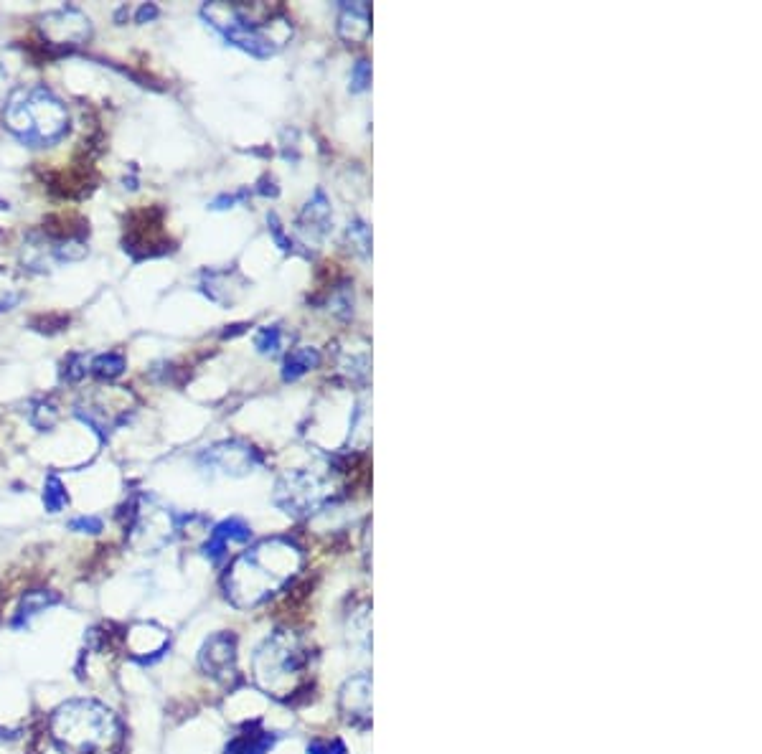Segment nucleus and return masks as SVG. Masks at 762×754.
Instances as JSON below:
<instances>
[{
    "label": "nucleus",
    "mask_w": 762,
    "mask_h": 754,
    "mask_svg": "<svg viewBox=\"0 0 762 754\" xmlns=\"http://www.w3.org/2000/svg\"><path fill=\"white\" fill-rule=\"evenodd\" d=\"M338 31L346 41H361L369 34V6L366 3H343V13L338 18Z\"/></svg>",
    "instance_id": "4468645a"
},
{
    "label": "nucleus",
    "mask_w": 762,
    "mask_h": 754,
    "mask_svg": "<svg viewBox=\"0 0 762 754\" xmlns=\"http://www.w3.org/2000/svg\"><path fill=\"white\" fill-rule=\"evenodd\" d=\"M371 79V67H369V61L361 59L359 64L354 67V72H351V84H354L356 92H361V89H366V84H369Z\"/></svg>",
    "instance_id": "a878e982"
},
{
    "label": "nucleus",
    "mask_w": 762,
    "mask_h": 754,
    "mask_svg": "<svg viewBox=\"0 0 762 754\" xmlns=\"http://www.w3.org/2000/svg\"><path fill=\"white\" fill-rule=\"evenodd\" d=\"M303 554L290 539H265L234 559L224 592L239 610H252L277 595L300 572Z\"/></svg>",
    "instance_id": "f257e3e1"
},
{
    "label": "nucleus",
    "mask_w": 762,
    "mask_h": 754,
    "mask_svg": "<svg viewBox=\"0 0 762 754\" xmlns=\"http://www.w3.org/2000/svg\"><path fill=\"white\" fill-rule=\"evenodd\" d=\"M333 498V485L310 470H290L275 485V506L288 516L303 518L326 506Z\"/></svg>",
    "instance_id": "423d86ee"
},
{
    "label": "nucleus",
    "mask_w": 762,
    "mask_h": 754,
    "mask_svg": "<svg viewBox=\"0 0 762 754\" xmlns=\"http://www.w3.org/2000/svg\"><path fill=\"white\" fill-rule=\"evenodd\" d=\"M3 122L21 143L44 148L67 135L69 112L49 89L21 87L8 97Z\"/></svg>",
    "instance_id": "20e7f679"
},
{
    "label": "nucleus",
    "mask_w": 762,
    "mask_h": 754,
    "mask_svg": "<svg viewBox=\"0 0 762 754\" xmlns=\"http://www.w3.org/2000/svg\"><path fill=\"white\" fill-rule=\"evenodd\" d=\"M16 303H18V295H11V298H3V300H0V313H3V310H11Z\"/></svg>",
    "instance_id": "cd10ccee"
},
{
    "label": "nucleus",
    "mask_w": 762,
    "mask_h": 754,
    "mask_svg": "<svg viewBox=\"0 0 762 754\" xmlns=\"http://www.w3.org/2000/svg\"><path fill=\"white\" fill-rule=\"evenodd\" d=\"M178 531V521L163 506H140L133 521V541L145 551H158L173 539Z\"/></svg>",
    "instance_id": "0eeeda50"
},
{
    "label": "nucleus",
    "mask_w": 762,
    "mask_h": 754,
    "mask_svg": "<svg viewBox=\"0 0 762 754\" xmlns=\"http://www.w3.org/2000/svg\"><path fill=\"white\" fill-rule=\"evenodd\" d=\"M102 526H105V523L97 516H79L69 521V529L77 531V534H100Z\"/></svg>",
    "instance_id": "5701e85b"
},
{
    "label": "nucleus",
    "mask_w": 762,
    "mask_h": 754,
    "mask_svg": "<svg viewBox=\"0 0 762 754\" xmlns=\"http://www.w3.org/2000/svg\"><path fill=\"white\" fill-rule=\"evenodd\" d=\"M69 506V493L59 475H49L44 483V508L49 513H59Z\"/></svg>",
    "instance_id": "6ab92c4d"
},
{
    "label": "nucleus",
    "mask_w": 762,
    "mask_h": 754,
    "mask_svg": "<svg viewBox=\"0 0 762 754\" xmlns=\"http://www.w3.org/2000/svg\"><path fill=\"white\" fill-rule=\"evenodd\" d=\"M199 663L204 673H209L216 681H229V678L237 676V640H234V635H211L201 648Z\"/></svg>",
    "instance_id": "9d476101"
},
{
    "label": "nucleus",
    "mask_w": 762,
    "mask_h": 754,
    "mask_svg": "<svg viewBox=\"0 0 762 754\" xmlns=\"http://www.w3.org/2000/svg\"><path fill=\"white\" fill-rule=\"evenodd\" d=\"M41 31L51 46H79L92 36V23L74 8H61V11L46 13Z\"/></svg>",
    "instance_id": "1a4fd4ad"
},
{
    "label": "nucleus",
    "mask_w": 762,
    "mask_h": 754,
    "mask_svg": "<svg viewBox=\"0 0 762 754\" xmlns=\"http://www.w3.org/2000/svg\"><path fill=\"white\" fill-rule=\"evenodd\" d=\"M318 366H321V353L315 351V348H310V346L293 348V351L288 353V358H285V371H282V379L295 381V379H300V376L308 374V371L318 369Z\"/></svg>",
    "instance_id": "dca6fc26"
},
{
    "label": "nucleus",
    "mask_w": 762,
    "mask_h": 754,
    "mask_svg": "<svg viewBox=\"0 0 762 754\" xmlns=\"http://www.w3.org/2000/svg\"><path fill=\"white\" fill-rule=\"evenodd\" d=\"M59 597L54 592H44V589H36V592H26L18 605L16 617H13V628H28L34 617H39L41 612L49 610L51 605H56Z\"/></svg>",
    "instance_id": "2eb2a0df"
},
{
    "label": "nucleus",
    "mask_w": 762,
    "mask_h": 754,
    "mask_svg": "<svg viewBox=\"0 0 762 754\" xmlns=\"http://www.w3.org/2000/svg\"><path fill=\"white\" fill-rule=\"evenodd\" d=\"M201 465L221 475H247L262 465V455L252 445L232 440L219 442L201 455Z\"/></svg>",
    "instance_id": "6e6552de"
},
{
    "label": "nucleus",
    "mask_w": 762,
    "mask_h": 754,
    "mask_svg": "<svg viewBox=\"0 0 762 754\" xmlns=\"http://www.w3.org/2000/svg\"><path fill=\"white\" fill-rule=\"evenodd\" d=\"M272 744H275V734L262 732V729H257V732L247 729L227 744V754H267Z\"/></svg>",
    "instance_id": "f3484780"
},
{
    "label": "nucleus",
    "mask_w": 762,
    "mask_h": 754,
    "mask_svg": "<svg viewBox=\"0 0 762 754\" xmlns=\"http://www.w3.org/2000/svg\"><path fill=\"white\" fill-rule=\"evenodd\" d=\"M155 16H158V11H155V8L153 6H143V8H140V11H138V21L140 23H143L145 21V18H155Z\"/></svg>",
    "instance_id": "bb28decb"
},
{
    "label": "nucleus",
    "mask_w": 762,
    "mask_h": 754,
    "mask_svg": "<svg viewBox=\"0 0 762 754\" xmlns=\"http://www.w3.org/2000/svg\"><path fill=\"white\" fill-rule=\"evenodd\" d=\"M23 737L16 732H6V729H0V754H21Z\"/></svg>",
    "instance_id": "393cba45"
},
{
    "label": "nucleus",
    "mask_w": 762,
    "mask_h": 754,
    "mask_svg": "<svg viewBox=\"0 0 762 754\" xmlns=\"http://www.w3.org/2000/svg\"><path fill=\"white\" fill-rule=\"evenodd\" d=\"M257 348H260V353H265V356H275L277 351L282 348V331L280 328H262L260 333H257Z\"/></svg>",
    "instance_id": "aec40b11"
},
{
    "label": "nucleus",
    "mask_w": 762,
    "mask_h": 754,
    "mask_svg": "<svg viewBox=\"0 0 762 754\" xmlns=\"http://www.w3.org/2000/svg\"><path fill=\"white\" fill-rule=\"evenodd\" d=\"M308 754H346V747L338 739H315L308 744Z\"/></svg>",
    "instance_id": "b1692460"
},
{
    "label": "nucleus",
    "mask_w": 762,
    "mask_h": 754,
    "mask_svg": "<svg viewBox=\"0 0 762 754\" xmlns=\"http://www.w3.org/2000/svg\"><path fill=\"white\" fill-rule=\"evenodd\" d=\"M201 13L229 44L239 46L252 56H260V59L277 54L285 46V41L293 36V26L288 18L267 6L211 3Z\"/></svg>",
    "instance_id": "7ed1b4c3"
},
{
    "label": "nucleus",
    "mask_w": 762,
    "mask_h": 754,
    "mask_svg": "<svg viewBox=\"0 0 762 754\" xmlns=\"http://www.w3.org/2000/svg\"><path fill=\"white\" fill-rule=\"evenodd\" d=\"M331 221L333 216L326 196H323V191H315V196L305 204L303 214H300V234L305 237V242H321L331 229Z\"/></svg>",
    "instance_id": "ddd939ff"
},
{
    "label": "nucleus",
    "mask_w": 762,
    "mask_h": 754,
    "mask_svg": "<svg viewBox=\"0 0 762 754\" xmlns=\"http://www.w3.org/2000/svg\"><path fill=\"white\" fill-rule=\"evenodd\" d=\"M348 242L354 244V249L359 254H369V247H371V237H369V229H366V224H361V221H354V224L348 226Z\"/></svg>",
    "instance_id": "412c9836"
},
{
    "label": "nucleus",
    "mask_w": 762,
    "mask_h": 754,
    "mask_svg": "<svg viewBox=\"0 0 762 754\" xmlns=\"http://www.w3.org/2000/svg\"><path fill=\"white\" fill-rule=\"evenodd\" d=\"M249 539H252V529L242 518H227V521H221L209 534V539L204 544V554L209 556L211 562H221L227 556L229 546L247 544Z\"/></svg>",
    "instance_id": "f8f14e48"
},
{
    "label": "nucleus",
    "mask_w": 762,
    "mask_h": 754,
    "mask_svg": "<svg viewBox=\"0 0 762 754\" xmlns=\"http://www.w3.org/2000/svg\"><path fill=\"white\" fill-rule=\"evenodd\" d=\"M338 706H341L343 719L351 727L366 729L371 724V678L369 676H354L351 681L343 683L341 696H338Z\"/></svg>",
    "instance_id": "9b49d317"
},
{
    "label": "nucleus",
    "mask_w": 762,
    "mask_h": 754,
    "mask_svg": "<svg viewBox=\"0 0 762 754\" xmlns=\"http://www.w3.org/2000/svg\"><path fill=\"white\" fill-rule=\"evenodd\" d=\"M67 369H64V376L69 381H82L84 376L89 374V358L87 356H69L67 358Z\"/></svg>",
    "instance_id": "4be33fe9"
},
{
    "label": "nucleus",
    "mask_w": 762,
    "mask_h": 754,
    "mask_svg": "<svg viewBox=\"0 0 762 754\" xmlns=\"http://www.w3.org/2000/svg\"><path fill=\"white\" fill-rule=\"evenodd\" d=\"M51 739L64 754H115L122 744V724L115 711L94 699L61 704L51 716Z\"/></svg>",
    "instance_id": "f03ea898"
},
{
    "label": "nucleus",
    "mask_w": 762,
    "mask_h": 754,
    "mask_svg": "<svg viewBox=\"0 0 762 754\" xmlns=\"http://www.w3.org/2000/svg\"><path fill=\"white\" fill-rule=\"evenodd\" d=\"M305 668H308V653L303 648V640L290 630H275L252 658L257 686L277 699H288L298 691Z\"/></svg>",
    "instance_id": "39448f33"
},
{
    "label": "nucleus",
    "mask_w": 762,
    "mask_h": 754,
    "mask_svg": "<svg viewBox=\"0 0 762 754\" xmlns=\"http://www.w3.org/2000/svg\"><path fill=\"white\" fill-rule=\"evenodd\" d=\"M89 371L100 376V379H117V376H122V371H125V356L115 351L94 356L92 361H89Z\"/></svg>",
    "instance_id": "a211bd4d"
}]
</instances>
